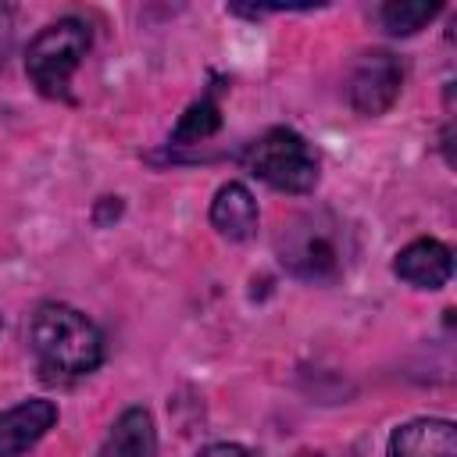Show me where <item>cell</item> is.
<instances>
[{"label":"cell","mask_w":457,"mask_h":457,"mask_svg":"<svg viewBox=\"0 0 457 457\" xmlns=\"http://www.w3.org/2000/svg\"><path fill=\"white\" fill-rule=\"evenodd\" d=\"M275 253L293 278L311 286H328L343 278L353 253V239L350 228L332 211H303L278 225Z\"/></svg>","instance_id":"cell-1"},{"label":"cell","mask_w":457,"mask_h":457,"mask_svg":"<svg viewBox=\"0 0 457 457\" xmlns=\"http://www.w3.org/2000/svg\"><path fill=\"white\" fill-rule=\"evenodd\" d=\"M29 346L43 371H57L64 378L89 375L104 364V332L89 314L61 300H46L32 311Z\"/></svg>","instance_id":"cell-2"},{"label":"cell","mask_w":457,"mask_h":457,"mask_svg":"<svg viewBox=\"0 0 457 457\" xmlns=\"http://www.w3.org/2000/svg\"><path fill=\"white\" fill-rule=\"evenodd\" d=\"M93 32L82 18L64 14L50 25H43L29 46H25V75L46 100H71V75L79 71L82 57L89 54Z\"/></svg>","instance_id":"cell-3"},{"label":"cell","mask_w":457,"mask_h":457,"mask_svg":"<svg viewBox=\"0 0 457 457\" xmlns=\"http://www.w3.org/2000/svg\"><path fill=\"white\" fill-rule=\"evenodd\" d=\"M243 164L264 186L278 193H293V196L311 193L321 175L318 150L289 125H275L261 139H253L250 150L243 154Z\"/></svg>","instance_id":"cell-4"},{"label":"cell","mask_w":457,"mask_h":457,"mask_svg":"<svg viewBox=\"0 0 457 457\" xmlns=\"http://www.w3.org/2000/svg\"><path fill=\"white\" fill-rule=\"evenodd\" d=\"M403 89V64L396 54L389 50H368L357 57L353 71H350V82H346V96H350V107L364 118H378L386 114L396 96Z\"/></svg>","instance_id":"cell-5"},{"label":"cell","mask_w":457,"mask_h":457,"mask_svg":"<svg viewBox=\"0 0 457 457\" xmlns=\"http://www.w3.org/2000/svg\"><path fill=\"white\" fill-rule=\"evenodd\" d=\"M393 275L414 289H443L453 275V250L443 239L421 236L411 239L403 250H396L393 257Z\"/></svg>","instance_id":"cell-6"},{"label":"cell","mask_w":457,"mask_h":457,"mask_svg":"<svg viewBox=\"0 0 457 457\" xmlns=\"http://www.w3.org/2000/svg\"><path fill=\"white\" fill-rule=\"evenodd\" d=\"M57 418H61L57 403L43 396H29L0 411V457H21L25 450H32L57 425Z\"/></svg>","instance_id":"cell-7"},{"label":"cell","mask_w":457,"mask_h":457,"mask_svg":"<svg viewBox=\"0 0 457 457\" xmlns=\"http://www.w3.org/2000/svg\"><path fill=\"white\" fill-rule=\"evenodd\" d=\"M386 457H457V428L450 418H411L393 428Z\"/></svg>","instance_id":"cell-8"},{"label":"cell","mask_w":457,"mask_h":457,"mask_svg":"<svg viewBox=\"0 0 457 457\" xmlns=\"http://www.w3.org/2000/svg\"><path fill=\"white\" fill-rule=\"evenodd\" d=\"M214 232L228 243H246L253 232H257V221H261V211H257V200L253 193L243 186V182H221L211 196V211H207Z\"/></svg>","instance_id":"cell-9"},{"label":"cell","mask_w":457,"mask_h":457,"mask_svg":"<svg viewBox=\"0 0 457 457\" xmlns=\"http://www.w3.org/2000/svg\"><path fill=\"white\" fill-rule=\"evenodd\" d=\"M96 457H157V428L146 407H125L107 439L100 443Z\"/></svg>","instance_id":"cell-10"},{"label":"cell","mask_w":457,"mask_h":457,"mask_svg":"<svg viewBox=\"0 0 457 457\" xmlns=\"http://www.w3.org/2000/svg\"><path fill=\"white\" fill-rule=\"evenodd\" d=\"M218 129H221V107H218V96H214V93H204L200 100H193V104L179 114V121H175L168 143H171V146H193V143L211 139Z\"/></svg>","instance_id":"cell-11"},{"label":"cell","mask_w":457,"mask_h":457,"mask_svg":"<svg viewBox=\"0 0 457 457\" xmlns=\"http://www.w3.org/2000/svg\"><path fill=\"white\" fill-rule=\"evenodd\" d=\"M443 11V4H425V0H389L378 7V21L389 36H414L418 29H425L436 14Z\"/></svg>","instance_id":"cell-12"},{"label":"cell","mask_w":457,"mask_h":457,"mask_svg":"<svg viewBox=\"0 0 457 457\" xmlns=\"http://www.w3.org/2000/svg\"><path fill=\"white\" fill-rule=\"evenodd\" d=\"M196 457H250V450L239 443H207Z\"/></svg>","instance_id":"cell-13"},{"label":"cell","mask_w":457,"mask_h":457,"mask_svg":"<svg viewBox=\"0 0 457 457\" xmlns=\"http://www.w3.org/2000/svg\"><path fill=\"white\" fill-rule=\"evenodd\" d=\"M11 21H14V11L7 4H0V61H4V50L11 43Z\"/></svg>","instance_id":"cell-14"},{"label":"cell","mask_w":457,"mask_h":457,"mask_svg":"<svg viewBox=\"0 0 457 457\" xmlns=\"http://www.w3.org/2000/svg\"><path fill=\"white\" fill-rule=\"evenodd\" d=\"M296 457H325V453H311V450H303V453H296Z\"/></svg>","instance_id":"cell-15"},{"label":"cell","mask_w":457,"mask_h":457,"mask_svg":"<svg viewBox=\"0 0 457 457\" xmlns=\"http://www.w3.org/2000/svg\"><path fill=\"white\" fill-rule=\"evenodd\" d=\"M0 332H4V318H0Z\"/></svg>","instance_id":"cell-16"}]
</instances>
